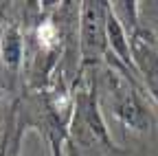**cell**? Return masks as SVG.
<instances>
[{
  "instance_id": "obj_1",
  "label": "cell",
  "mask_w": 158,
  "mask_h": 156,
  "mask_svg": "<svg viewBox=\"0 0 158 156\" xmlns=\"http://www.w3.org/2000/svg\"><path fill=\"white\" fill-rule=\"evenodd\" d=\"M106 86L110 95L112 112L123 121V125L134 128V130H147L152 123V116L141 99V95L136 92L132 79L123 77L118 70L110 68L106 73Z\"/></svg>"
},
{
  "instance_id": "obj_3",
  "label": "cell",
  "mask_w": 158,
  "mask_h": 156,
  "mask_svg": "<svg viewBox=\"0 0 158 156\" xmlns=\"http://www.w3.org/2000/svg\"><path fill=\"white\" fill-rule=\"evenodd\" d=\"M132 57L138 75L143 77L145 86L149 88V95L158 103V46L147 29H136L132 33Z\"/></svg>"
},
{
  "instance_id": "obj_2",
  "label": "cell",
  "mask_w": 158,
  "mask_h": 156,
  "mask_svg": "<svg viewBox=\"0 0 158 156\" xmlns=\"http://www.w3.org/2000/svg\"><path fill=\"white\" fill-rule=\"evenodd\" d=\"M108 7L106 2H84L81 9V55L84 62H97L106 51Z\"/></svg>"
}]
</instances>
